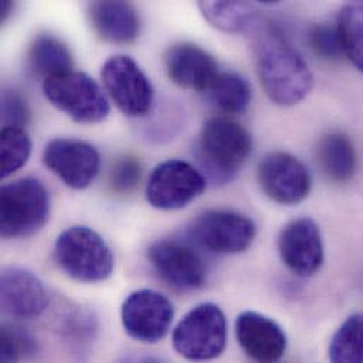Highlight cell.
Wrapping results in <instances>:
<instances>
[{"label":"cell","instance_id":"29","mask_svg":"<svg viewBox=\"0 0 363 363\" xmlns=\"http://www.w3.org/2000/svg\"><path fill=\"white\" fill-rule=\"evenodd\" d=\"M30 111L26 101L14 91L1 94V123L3 128H21L27 125Z\"/></svg>","mask_w":363,"mask_h":363},{"label":"cell","instance_id":"22","mask_svg":"<svg viewBox=\"0 0 363 363\" xmlns=\"http://www.w3.org/2000/svg\"><path fill=\"white\" fill-rule=\"evenodd\" d=\"M211 101L225 113H243L252 101L249 82L236 72H219L208 89Z\"/></svg>","mask_w":363,"mask_h":363},{"label":"cell","instance_id":"30","mask_svg":"<svg viewBox=\"0 0 363 363\" xmlns=\"http://www.w3.org/2000/svg\"><path fill=\"white\" fill-rule=\"evenodd\" d=\"M13 10L11 1H1L0 4V21H6V18L10 16V11Z\"/></svg>","mask_w":363,"mask_h":363},{"label":"cell","instance_id":"24","mask_svg":"<svg viewBox=\"0 0 363 363\" xmlns=\"http://www.w3.org/2000/svg\"><path fill=\"white\" fill-rule=\"evenodd\" d=\"M337 28L344 55L363 74V1L348 3L341 9Z\"/></svg>","mask_w":363,"mask_h":363},{"label":"cell","instance_id":"3","mask_svg":"<svg viewBox=\"0 0 363 363\" xmlns=\"http://www.w3.org/2000/svg\"><path fill=\"white\" fill-rule=\"evenodd\" d=\"M60 269L79 283H99L113 273L115 257L106 240L88 226H71L60 233L54 245Z\"/></svg>","mask_w":363,"mask_h":363},{"label":"cell","instance_id":"6","mask_svg":"<svg viewBox=\"0 0 363 363\" xmlns=\"http://www.w3.org/2000/svg\"><path fill=\"white\" fill-rule=\"evenodd\" d=\"M228 338L223 311L213 303H202L184 315L173 331V347L182 358L206 362L218 358Z\"/></svg>","mask_w":363,"mask_h":363},{"label":"cell","instance_id":"23","mask_svg":"<svg viewBox=\"0 0 363 363\" xmlns=\"http://www.w3.org/2000/svg\"><path fill=\"white\" fill-rule=\"evenodd\" d=\"M328 358L331 363H363V314L348 317L333 335Z\"/></svg>","mask_w":363,"mask_h":363},{"label":"cell","instance_id":"1","mask_svg":"<svg viewBox=\"0 0 363 363\" xmlns=\"http://www.w3.org/2000/svg\"><path fill=\"white\" fill-rule=\"evenodd\" d=\"M250 31L255 40L257 75L269 99L284 108L300 104L314 84L303 55L270 23L257 18Z\"/></svg>","mask_w":363,"mask_h":363},{"label":"cell","instance_id":"25","mask_svg":"<svg viewBox=\"0 0 363 363\" xmlns=\"http://www.w3.org/2000/svg\"><path fill=\"white\" fill-rule=\"evenodd\" d=\"M31 155V140L21 128H3L0 135V176L7 179L18 172Z\"/></svg>","mask_w":363,"mask_h":363},{"label":"cell","instance_id":"5","mask_svg":"<svg viewBox=\"0 0 363 363\" xmlns=\"http://www.w3.org/2000/svg\"><path fill=\"white\" fill-rule=\"evenodd\" d=\"M43 94L54 108L77 123H99L111 111L102 88L85 72L69 71L44 79Z\"/></svg>","mask_w":363,"mask_h":363},{"label":"cell","instance_id":"13","mask_svg":"<svg viewBox=\"0 0 363 363\" xmlns=\"http://www.w3.org/2000/svg\"><path fill=\"white\" fill-rule=\"evenodd\" d=\"M44 164L67 186L84 189L95 182L101 169L98 150L82 140L54 139L43 152Z\"/></svg>","mask_w":363,"mask_h":363},{"label":"cell","instance_id":"28","mask_svg":"<svg viewBox=\"0 0 363 363\" xmlns=\"http://www.w3.org/2000/svg\"><path fill=\"white\" fill-rule=\"evenodd\" d=\"M142 179V164L136 157L123 156L118 159L111 170V186L125 194L136 188Z\"/></svg>","mask_w":363,"mask_h":363},{"label":"cell","instance_id":"18","mask_svg":"<svg viewBox=\"0 0 363 363\" xmlns=\"http://www.w3.org/2000/svg\"><path fill=\"white\" fill-rule=\"evenodd\" d=\"M88 16L95 33L108 43L130 44L140 34L139 11L128 1H94Z\"/></svg>","mask_w":363,"mask_h":363},{"label":"cell","instance_id":"7","mask_svg":"<svg viewBox=\"0 0 363 363\" xmlns=\"http://www.w3.org/2000/svg\"><path fill=\"white\" fill-rule=\"evenodd\" d=\"M105 91L129 118H140L150 112L155 101V89L140 68L129 55H113L105 61L101 71Z\"/></svg>","mask_w":363,"mask_h":363},{"label":"cell","instance_id":"27","mask_svg":"<svg viewBox=\"0 0 363 363\" xmlns=\"http://www.w3.org/2000/svg\"><path fill=\"white\" fill-rule=\"evenodd\" d=\"M307 38L314 54L325 61H337L344 55L337 24H317L311 27Z\"/></svg>","mask_w":363,"mask_h":363},{"label":"cell","instance_id":"19","mask_svg":"<svg viewBox=\"0 0 363 363\" xmlns=\"http://www.w3.org/2000/svg\"><path fill=\"white\" fill-rule=\"evenodd\" d=\"M317 160L323 174L337 184L351 182L358 167L355 146L351 139L341 132L328 133L320 140Z\"/></svg>","mask_w":363,"mask_h":363},{"label":"cell","instance_id":"16","mask_svg":"<svg viewBox=\"0 0 363 363\" xmlns=\"http://www.w3.org/2000/svg\"><path fill=\"white\" fill-rule=\"evenodd\" d=\"M235 333L243 352L256 362L276 363L286 354L287 337L284 330L260 313H242L236 318Z\"/></svg>","mask_w":363,"mask_h":363},{"label":"cell","instance_id":"17","mask_svg":"<svg viewBox=\"0 0 363 363\" xmlns=\"http://www.w3.org/2000/svg\"><path fill=\"white\" fill-rule=\"evenodd\" d=\"M169 78L184 89L208 91L219 74L215 58L192 43H179L170 47L164 57Z\"/></svg>","mask_w":363,"mask_h":363},{"label":"cell","instance_id":"21","mask_svg":"<svg viewBox=\"0 0 363 363\" xmlns=\"http://www.w3.org/2000/svg\"><path fill=\"white\" fill-rule=\"evenodd\" d=\"M198 7L208 23L223 33L247 31L259 18L255 4L246 1H199Z\"/></svg>","mask_w":363,"mask_h":363},{"label":"cell","instance_id":"14","mask_svg":"<svg viewBox=\"0 0 363 363\" xmlns=\"http://www.w3.org/2000/svg\"><path fill=\"white\" fill-rule=\"evenodd\" d=\"M277 245L281 262L298 277L314 276L324 263L321 230L311 218L289 222L281 229Z\"/></svg>","mask_w":363,"mask_h":363},{"label":"cell","instance_id":"8","mask_svg":"<svg viewBox=\"0 0 363 363\" xmlns=\"http://www.w3.org/2000/svg\"><path fill=\"white\" fill-rule=\"evenodd\" d=\"M195 242L218 255H236L247 250L256 238L255 222L236 211L209 209L191 226Z\"/></svg>","mask_w":363,"mask_h":363},{"label":"cell","instance_id":"4","mask_svg":"<svg viewBox=\"0 0 363 363\" xmlns=\"http://www.w3.org/2000/svg\"><path fill=\"white\" fill-rule=\"evenodd\" d=\"M0 201V233L6 239L28 238L48 220L50 194L37 179L26 177L3 185Z\"/></svg>","mask_w":363,"mask_h":363},{"label":"cell","instance_id":"10","mask_svg":"<svg viewBox=\"0 0 363 363\" xmlns=\"http://www.w3.org/2000/svg\"><path fill=\"white\" fill-rule=\"evenodd\" d=\"M206 188L205 176L192 164L172 159L157 164L147 182L146 199L162 211L182 209Z\"/></svg>","mask_w":363,"mask_h":363},{"label":"cell","instance_id":"20","mask_svg":"<svg viewBox=\"0 0 363 363\" xmlns=\"http://www.w3.org/2000/svg\"><path fill=\"white\" fill-rule=\"evenodd\" d=\"M31 71L44 79L72 71V54L65 43L51 34H40L28 48Z\"/></svg>","mask_w":363,"mask_h":363},{"label":"cell","instance_id":"15","mask_svg":"<svg viewBox=\"0 0 363 363\" xmlns=\"http://www.w3.org/2000/svg\"><path fill=\"white\" fill-rule=\"evenodd\" d=\"M0 303L4 315L14 320L40 317L48 306L43 281L30 270L6 267L0 276Z\"/></svg>","mask_w":363,"mask_h":363},{"label":"cell","instance_id":"12","mask_svg":"<svg viewBox=\"0 0 363 363\" xmlns=\"http://www.w3.org/2000/svg\"><path fill=\"white\" fill-rule=\"evenodd\" d=\"M257 180L263 192L280 205H297L311 191L308 169L296 156L284 152L270 153L260 162Z\"/></svg>","mask_w":363,"mask_h":363},{"label":"cell","instance_id":"26","mask_svg":"<svg viewBox=\"0 0 363 363\" xmlns=\"http://www.w3.org/2000/svg\"><path fill=\"white\" fill-rule=\"evenodd\" d=\"M37 354V342L23 328L11 324L1 325L0 363H20Z\"/></svg>","mask_w":363,"mask_h":363},{"label":"cell","instance_id":"9","mask_svg":"<svg viewBox=\"0 0 363 363\" xmlns=\"http://www.w3.org/2000/svg\"><path fill=\"white\" fill-rule=\"evenodd\" d=\"M121 317L130 338L143 344H157L172 328L174 307L164 294L152 289H142L128 296Z\"/></svg>","mask_w":363,"mask_h":363},{"label":"cell","instance_id":"2","mask_svg":"<svg viewBox=\"0 0 363 363\" xmlns=\"http://www.w3.org/2000/svg\"><path fill=\"white\" fill-rule=\"evenodd\" d=\"M252 146V136L240 123L223 116L208 119L198 142V157L206 182H232L250 156Z\"/></svg>","mask_w":363,"mask_h":363},{"label":"cell","instance_id":"11","mask_svg":"<svg viewBox=\"0 0 363 363\" xmlns=\"http://www.w3.org/2000/svg\"><path fill=\"white\" fill-rule=\"evenodd\" d=\"M149 260L163 281L169 286L192 291L206 283V264L201 255L188 243L163 239L149 249Z\"/></svg>","mask_w":363,"mask_h":363},{"label":"cell","instance_id":"31","mask_svg":"<svg viewBox=\"0 0 363 363\" xmlns=\"http://www.w3.org/2000/svg\"><path fill=\"white\" fill-rule=\"evenodd\" d=\"M138 363H162V362H160V361H156V359H150V358H149V359H143V361H140V362H138Z\"/></svg>","mask_w":363,"mask_h":363}]
</instances>
